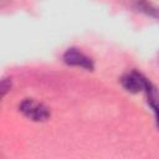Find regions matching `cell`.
Masks as SVG:
<instances>
[{
	"mask_svg": "<svg viewBox=\"0 0 159 159\" xmlns=\"http://www.w3.org/2000/svg\"><path fill=\"white\" fill-rule=\"evenodd\" d=\"M19 109L26 118L34 122H45L50 118L48 108L41 102H37L32 98H25L19 104Z\"/></svg>",
	"mask_w": 159,
	"mask_h": 159,
	"instance_id": "cell-1",
	"label": "cell"
},
{
	"mask_svg": "<svg viewBox=\"0 0 159 159\" xmlns=\"http://www.w3.org/2000/svg\"><path fill=\"white\" fill-rule=\"evenodd\" d=\"M120 83L124 87V89L130 93H138V92L147 93L153 86L149 82V80H147L140 72L134 70L124 73L120 78Z\"/></svg>",
	"mask_w": 159,
	"mask_h": 159,
	"instance_id": "cell-2",
	"label": "cell"
},
{
	"mask_svg": "<svg viewBox=\"0 0 159 159\" xmlns=\"http://www.w3.org/2000/svg\"><path fill=\"white\" fill-rule=\"evenodd\" d=\"M63 61H65V63H67L70 66L81 67L87 71H92L94 67L93 61L87 55H84L82 51H80L77 48H68L63 53Z\"/></svg>",
	"mask_w": 159,
	"mask_h": 159,
	"instance_id": "cell-3",
	"label": "cell"
},
{
	"mask_svg": "<svg viewBox=\"0 0 159 159\" xmlns=\"http://www.w3.org/2000/svg\"><path fill=\"white\" fill-rule=\"evenodd\" d=\"M134 6L138 11L144 12L148 16L159 19V9L157 6H154L150 1H148V0H135Z\"/></svg>",
	"mask_w": 159,
	"mask_h": 159,
	"instance_id": "cell-4",
	"label": "cell"
},
{
	"mask_svg": "<svg viewBox=\"0 0 159 159\" xmlns=\"http://www.w3.org/2000/svg\"><path fill=\"white\" fill-rule=\"evenodd\" d=\"M145 94H147V98H148V103L150 104V107H152V109L155 114L157 125L159 128V94H158V91L154 86H152L150 89Z\"/></svg>",
	"mask_w": 159,
	"mask_h": 159,
	"instance_id": "cell-5",
	"label": "cell"
},
{
	"mask_svg": "<svg viewBox=\"0 0 159 159\" xmlns=\"http://www.w3.org/2000/svg\"><path fill=\"white\" fill-rule=\"evenodd\" d=\"M10 88H11V82H10V80H7V78H2L1 84H0V89H1V97H4V96L6 94V92H7Z\"/></svg>",
	"mask_w": 159,
	"mask_h": 159,
	"instance_id": "cell-6",
	"label": "cell"
},
{
	"mask_svg": "<svg viewBox=\"0 0 159 159\" xmlns=\"http://www.w3.org/2000/svg\"><path fill=\"white\" fill-rule=\"evenodd\" d=\"M158 63H159V52H158Z\"/></svg>",
	"mask_w": 159,
	"mask_h": 159,
	"instance_id": "cell-7",
	"label": "cell"
}]
</instances>
